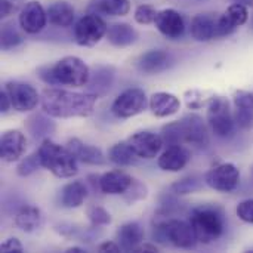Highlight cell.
I'll return each instance as SVG.
<instances>
[{"instance_id": "6da1fadb", "label": "cell", "mask_w": 253, "mask_h": 253, "mask_svg": "<svg viewBox=\"0 0 253 253\" xmlns=\"http://www.w3.org/2000/svg\"><path fill=\"white\" fill-rule=\"evenodd\" d=\"M98 96L89 92H71L58 87H47L40 95L42 110L55 119H84L95 111Z\"/></svg>"}, {"instance_id": "7a4b0ae2", "label": "cell", "mask_w": 253, "mask_h": 253, "mask_svg": "<svg viewBox=\"0 0 253 253\" xmlns=\"http://www.w3.org/2000/svg\"><path fill=\"white\" fill-rule=\"evenodd\" d=\"M37 76L49 86L84 87L90 77V68L77 56H64L52 65L39 67Z\"/></svg>"}, {"instance_id": "3957f363", "label": "cell", "mask_w": 253, "mask_h": 253, "mask_svg": "<svg viewBox=\"0 0 253 253\" xmlns=\"http://www.w3.org/2000/svg\"><path fill=\"white\" fill-rule=\"evenodd\" d=\"M153 239L160 245H172L178 249L191 251L197 246V234L190 221H182L162 211L154 215Z\"/></svg>"}, {"instance_id": "277c9868", "label": "cell", "mask_w": 253, "mask_h": 253, "mask_svg": "<svg viewBox=\"0 0 253 253\" xmlns=\"http://www.w3.org/2000/svg\"><path fill=\"white\" fill-rule=\"evenodd\" d=\"M188 221L193 225L199 242L203 245H211L219 240L227 228L222 208L211 203L193 208Z\"/></svg>"}, {"instance_id": "5b68a950", "label": "cell", "mask_w": 253, "mask_h": 253, "mask_svg": "<svg viewBox=\"0 0 253 253\" xmlns=\"http://www.w3.org/2000/svg\"><path fill=\"white\" fill-rule=\"evenodd\" d=\"M42 168L61 179L73 178L79 172L77 160L67 147L53 142L50 138H44L37 150Z\"/></svg>"}, {"instance_id": "8992f818", "label": "cell", "mask_w": 253, "mask_h": 253, "mask_svg": "<svg viewBox=\"0 0 253 253\" xmlns=\"http://www.w3.org/2000/svg\"><path fill=\"white\" fill-rule=\"evenodd\" d=\"M208 125L212 133L218 138H231L236 127L234 113L231 110L230 101L225 96L213 95L211 102L208 104Z\"/></svg>"}, {"instance_id": "52a82bcc", "label": "cell", "mask_w": 253, "mask_h": 253, "mask_svg": "<svg viewBox=\"0 0 253 253\" xmlns=\"http://www.w3.org/2000/svg\"><path fill=\"white\" fill-rule=\"evenodd\" d=\"M108 27L101 15L87 12L83 15L73 28L74 42L83 47H92L98 44L107 36Z\"/></svg>"}, {"instance_id": "ba28073f", "label": "cell", "mask_w": 253, "mask_h": 253, "mask_svg": "<svg viewBox=\"0 0 253 253\" xmlns=\"http://www.w3.org/2000/svg\"><path fill=\"white\" fill-rule=\"evenodd\" d=\"M150 107V99L139 87H130L123 90L113 102L111 113L119 119H130L144 113Z\"/></svg>"}, {"instance_id": "9c48e42d", "label": "cell", "mask_w": 253, "mask_h": 253, "mask_svg": "<svg viewBox=\"0 0 253 253\" xmlns=\"http://www.w3.org/2000/svg\"><path fill=\"white\" fill-rule=\"evenodd\" d=\"M176 126L179 130L181 144H190L196 147H208L209 145V132L205 120L199 114H187L181 120H176Z\"/></svg>"}, {"instance_id": "30bf717a", "label": "cell", "mask_w": 253, "mask_h": 253, "mask_svg": "<svg viewBox=\"0 0 253 253\" xmlns=\"http://www.w3.org/2000/svg\"><path fill=\"white\" fill-rule=\"evenodd\" d=\"M205 182L215 191L233 193L240 185V169L233 163L216 165L206 173Z\"/></svg>"}, {"instance_id": "8fae6325", "label": "cell", "mask_w": 253, "mask_h": 253, "mask_svg": "<svg viewBox=\"0 0 253 253\" xmlns=\"http://www.w3.org/2000/svg\"><path fill=\"white\" fill-rule=\"evenodd\" d=\"M4 90L7 92L12 108L18 113L33 111L40 102L39 92L28 83L22 82H7L4 84Z\"/></svg>"}, {"instance_id": "7c38bea8", "label": "cell", "mask_w": 253, "mask_h": 253, "mask_svg": "<svg viewBox=\"0 0 253 253\" xmlns=\"http://www.w3.org/2000/svg\"><path fill=\"white\" fill-rule=\"evenodd\" d=\"M19 27L27 34H39L47 24V12L40 1L31 0L25 3L18 16Z\"/></svg>"}, {"instance_id": "4fadbf2b", "label": "cell", "mask_w": 253, "mask_h": 253, "mask_svg": "<svg viewBox=\"0 0 253 253\" xmlns=\"http://www.w3.org/2000/svg\"><path fill=\"white\" fill-rule=\"evenodd\" d=\"M126 141L130 145V148L133 150V153L139 159H144V160H151V159L157 157L162 147L165 145L162 136L154 132H150V130L136 132V133L130 135Z\"/></svg>"}, {"instance_id": "5bb4252c", "label": "cell", "mask_w": 253, "mask_h": 253, "mask_svg": "<svg viewBox=\"0 0 253 253\" xmlns=\"http://www.w3.org/2000/svg\"><path fill=\"white\" fill-rule=\"evenodd\" d=\"M27 150V138L18 129H9L0 138V157L6 163L19 162Z\"/></svg>"}, {"instance_id": "9a60e30c", "label": "cell", "mask_w": 253, "mask_h": 253, "mask_svg": "<svg viewBox=\"0 0 253 253\" xmlns=\"http://www.w3.org/2000/svg\"><path fill=\"white\" fill-rule=\"evenodd\" d=\"M249 19L248 6L242 3H233L227 10L218 15V39L233 34L239 27L245 25Z\"/></svg>"}, {"instance_id": "2e32d148", "label": "cell", "mask_w": 253, "mask_h": 253, "mask_svg": "<svg viewBox=\"0 0 253 253\" xmlns=\"http://www.w3.org/2000/svg\"><path fill=\"white\" fill-rule=\"evenodd\" d=\"M173 59L169 52L163 49H150L136 59V68L142 74H160L172 65Z\"/></svg>"}, {"instance_id": "e0dca14e", "label": "cell", "mask_w": 253, "mask_h": 253, "mask_svg": "<svg viewBox=\"0 0 253 253\" xmlns=\"http://www.w3.org/2000/svg\"><path fill=\"white\" fill-rule=\"evenodd\" d=\"M154 25L168 39H179L185 31L184 16L175 9L159 10L154 19Z\"/></svg>"}, {"instance_id": "ac0fdd59", "label": "cell", "mask_w": 253, "mask_h": 253, "mask_svg": "<svg viewBox=\"0 0 253 253\" xmlns=\"http://www.w3.org/2000/svg\"><path fill=\"white\" fill-rule=\"evenodd\" d=\"M65 147L71 151V154L80 163L90 165V166H104L107 163V157L104 156L101 148L90 145V144H84L77 138L68 139Z\"/></svg>"}, {"instance_id": "d6986e66", "label": "cell", "mask_w": 253, "mask_h": 253, "mask_svg": "<svg viewBox=\"0 0 253 253\" xmlns=\"http://www.w3.org/2000/svg\"><path fill=\"white\" fill-rule=\"evenodd\" d=\"M191 37L197 42H211L218 39V15L197 13L190 25Z\"/></svg>"}, {"instance_id": "ffe728a7", "label": "cell", "mask_w": 253, "mask_h": 253, "mask_svg": "<svg viewBox=\"0 0 253 253\" xmlns=\"http://www.w3.org/2000/svg\"><path fill=\"white\" fill-rule=\"evenodd\" d=\"M236 126L243 130L253 127V93L248 90H236L233 96Z\"/></svg>"}, {"instance_id": "44dd1931", "label": "cell", "mask_w": 253, "mask_h": 253, "mask_svg": "<svg viewBox=\"0 0 253 253\" xmlns=\"http://www.w3.org/2000/svg\"><path fill=\"white\" fill-rule=\"evenodd\" d=\"M191 160V153L184 145L168 147L159 157L157 165L165 172H179Z\"/></svg>"}, {"instance_id": "7402d4cb", "label": "cell", "mask_w": 253, "mask_h": 253, "mask_svg": "<svg viewBox=\"0 0 253 253\" xmlns=\"http://www.w3.org/2000/svg\"><path fill=\"white\" fill-rule=\"evenodd\" d=\"M114 77H116V70L111 65L93 67V70H90V77L86 84L87 92L96 95L98 98L104 96L111 89L114 83Z\"/></svg>"}, {"instance_id": "603a6c76", "label": "cell", "mask_w": 253, "mask_h": 253, "mask_svg": "<svg viewBox=\"0 0 253 253\" xmlns=\"http://www.w3.org/2000/svg\"><path fill=\"white\" fill-rule=\"evenodd\" d=\"M133 178L123 170H110L99 176V190L110 196H123L132 185Z\"/></svg>"}, {"instance_id": "cb8c5ba5", "label": "cell", "mask_w": 253, "mask_h": 253, "mask_svg": "<svg viewBox=\"0 0 253 253\" xmlns=\"http://www.w3.org/2000/svg\"><path fill=\"white\" fill-rule=\"evenodd\" d=\"M144 237L145 231L139 222H126L119 227L116 233V240L125 252H133L141 243H144Z\"/></svg>"}, {"instance_id": "d4e9b609", "label": "cell", "mask_w": 253, "mask_h": 253, "mask_svg": "<svg viewBox=\"0 0 253 253\" xmlns=\"http://www.w3.org/2000/svg\"><path fill=\"white\" fill-rule=\"evenodd\" d=\"M181 101L176 95L169 92H156L150 96V110L156 117H169L179 111Z\"/></svg>"}, {"instance_id": "484cf974", "label": "cell", "mask_w": 253, "mask_h": 253, "mask_svg": "<svg viewBox=\"0 0 253 253\" xmlns=\"http://www.w3.org/2000/svg\"><path fill=\"white\" fill-rule=\"evenodd\" d=\"M87 199V187L82 181H71L59 191V203L65 209H77Z\"/></svg>"}, {"instance_id": "4316f807", "label": "cell", "mask_w": 253, "mask_h": 253, "mask_svg": "<svg viewBox=\"0 0 253 253\" xmlns=\"http://www.w3.org/2000/svg\"><path fill=\"white\" fill-rule=\"evenodd\" d=\"M46 12H47L49 24L59 27V28H67V27L73 25L74 18H76V10H74L73 4H70L68 1H64V0L50 3L47 6Z\"/></svg>"}, {"instance_id": "83f0119b", "label": "cell", "mask_w": 253, "mask_h": 253, "mask_svg": "<svg viewBox=\"0 0 253 253\" xmlns=\"http://www.w3.org/2000/svg\"><path fill=\"white\" fill-rule=\"evenodd\" d=\"M13 222H15L18 230H21L24 233H34V231L42 228L43 215H42V211L39 208L28 205V206H22L16 212Z\"/></svg>"}, {"instance_id": "f1b7e54d", "label": "cell", "mask_w": 253, "mask_h": 253, "mask_svg": "<svg viewBox=\"0 0 253 253\" xmlns=\"http://www.w3.org/2000/svg\"><path fill=\"white\" fill-rule=\"evenodd\" d=\"M87 12L105 16H125L130 12L129 0H90Z\"/></svg>"}, {"instance_id": "f546056e", "label": "cell", "mask_w": 253, "mask_h": 253, "mask_svg": "<svg viewBox=\"0 0 253 253\" xmlns=\"http://www.w3.org/2000/svg\"><path fill=\"white\" fill-rule=\"evenodd\" d=\"M136 39H138L136 30L126 22H119V24H113L111 27H108L107 40L114 47H127L133 44Z\"/></svg>"}, {"instance_id": "4dcf8cb0", "label": "cell", "mask_w": 253, "mask_h": 253, "mask_svg": "<svg viewBox=\"0 0 253 253\" xmlns=\"http://www.w3.org/2000/svg\"><path fill=\"white\" fill-rule=\"evenodd\" d=\"M50 117V116H49ZM47 117V114L43 111V113H39V114H33L27 119V130L28 133H31V136L34 139H40V138H49L50 133H53L55 130V123Z\"/></svg>"}, {"instance_id": "1f68e13d", "label": "cell", "mask_w": 253, "mask_h": 253, "mask_svg": "<svg viewBox=\"0 0 253 253\" xmlns=\"http://www.w3.org/2000/svg\"><path fill=\"white\" fill-rule=\"evenodd\" d=\"M108 160L111 163H114L116 166L120 168H126V166H132L138 163V156L133 153V150L130 148V145L127 144V141H122L117 142L114 145H111L108 148V154H107Z\"/></svg>"}, {"instance_id": "d6a6232c", "label": "cell", "mask_w": 253, "mask_h": 253, "mask_svg": "<svg viewBox=\"0 0 253 253\" xmlns=\"http://www.w3.org/2000/svg\"><path fill=\"white\" fill-rule=\"evenodd\" d=\"M22 42H24V37L13 24H10V22L3 24L1 34H0V46H1L3 50L15 49L18 46H21Z\"/></svg>"}, {"instance_id": "836d02e7", "label": "cell", "mask_w": 253, "mask_h": 253, "mask_svg": "<svg viewBox=\"0 0 253 253\" xmlns=\"http://www.w3.org/2000/svg\"><path fill=\"white\" fill-rule=\"evenodd\" d=\"M200 188H202V179L196 175H188L173 182L170 185V193L176 196H187V194L199 191Z\"/></svg>"}, {"instance_id": "e575fe53", "label": "cell", "mask_w": 253, "mask_h": 253, "mask_svg": "<svg viewBox=\"0 0 253 253\" xmlns=\"http://www.w3.org/2000/svg\"><path fill=\"white\" fill-rule=\"evenodd\" d=\"M184 98H185V104L190 110H199L202 107H208V104L211 102L213 95H211L209 92H205V90L190 89L184 93Z\"/></svg>"}, {"instance_id": "d590c367", "label": "cell", "mask_w": 253, "mask_h": 253, "mask_svg": "<svg viewBox=\"0 0 253 253\" xmlns=\"http://www.w3.org/2000/svg\"><path fill=\"white\" fill-rule=\"evenodd\" d=\"M39 168H42V163H40V157H39V153L34 151L33 154L27 156V157H22L16 166V173L22 178L25 176H30L33 175Z\"/></svg>"}, {"instance_id": "8d00e7d4", "label": "cell", "mask_w": 253, "mask_h": 253, "mask_svg": "<svg viewBox=\"0 0 253 253\" xmlns=\"http://www.w3.org/2000/svg\"><path fill=\"white\" fill-rule=\"evenodd\" d=\"M86 216L90 221L92 227H105L111 224V215L108 211H105L101 206H89L86 209Z\"/></svg>"}, {"instance_id": "74e56055", "label": "cell", "mask_w": 253, "mask_h": 253, "mask_svg": "<svg viewBox=\"0 0 253 253\" xmlns=\"http://www.w3.org/2000/svg\"><path fill=\"white\" fill-rule=\"evenodd\" d=\"M147 196H148V188H147V185L142 184L141 181L135 179V178H133V182H132V185L129 187V190L123 194L125 200H126L129 205H133L135 202L144 200V199H147Z\"/></svg>"}, {"instance_id": "f35d334b", "label": "cell", "mask_w": 253, "mask_h": 253, "mask_svg": "<svg viewBox=\"0 0 253 253\" xmlns=\"http://www.w3.org/2000/svg\"><path fill=\"white\" fill-rule=\"evenodd\" d=\"M157 12L154 6L151 4H139L136 9H135V13H133V18L138 24L141 25H148V24H153L156 16H157Z\"/></svg>"}, {"instance_id": "ab89813d", "label": "cell", "mask_w": 253, "mask_h": 253, "mask_svg": "<svg viewBox=\"0 0 253 253\" xmlns=\"http://www.w3.org/2000/svg\"><path fill=\"white\" fill-rule=\"evenodd\" d=\"M237 216L248 224H253V199H248L239 203L237 209Z\"/></svg>"}, {"instance_id": "60d3db41", "label": "cell", "mask_w": 253, "mask_h": 253, "mask_svg": "<svg viewBox=\"0 0 253 253\" xmlns=\"http://www.w3.org/2000/svg\"><path fill=\"white\" fill-rule=\"evenodd\" d=\"M0 251H1L3 253H10V252L22 253L24 252V248H22V245H21V242H19L18 239L10 237V239H6V240L1 243Z\"/></svg>"}, {"instance_id": "b9f144b4", "label": "cell", "mask_w": 253, "mask_h": 253, "mask_svg": "<svg viewBox=\"0 0 253 253\" xmlns=\"http://www.w3.org/2000/svg\"><path fill=\"white\" fill-rule=\"evenodd\" d=\"M18 10V3L13 0H0V16L6 18Z\"/></svg>"}, {"instance_id": "7bdbcfd3", "label": "cell", "mask_w": 253, "mask_h": 253, "mask_svg": "<svg viewBox=\"0 0 253 253\" xmlns=\"http://www.w3.org/2000/svg\"><path fill=\"white\" fill-rule=\"evenodd\" d=\"M12 108V102H10V98H9V95H7V92L3 89L1 92H0V111L4 114V113H7L9 110Z\"/></svg>"}, {"instance_id": "ee69618b", "label": "cell", "mask_w": 253, "mask_h": 253, "mask_svg": "<svg viewBox=\"0 0 253 253\" xmlns=\"http://www.w3.org/2000/svg\"><path fill=\"white\" fill-rule=\"evenodd\" d=\"M98 251L99 252H111V253H119L122 252V248L119 243H114V242H105L102 245L98 246Z\"/></svg>"}, {"instance_id": "f6af8a7d", "label": "cell", "mask_w": 253, "mask_h": 253, "mask_svg": "<svg viewBox=\"0 0 253 253\" xmlns=\"http://www.w3.org/2000/svg\"><path fill=\"white\" fill-rule=\"evenodd\" d=\"M135 253H157L159 252V249H157V246H154V245H151V243H141L135 251Z\"/></svg>"}, {"instance_id": "bcb514c9", "label": "cell", "mask_w": 253, "mask_h": 253, "mask_svg": "<svg viewBox=\"0 0 253 253\" xmlns=\"http://www.w3.org/2000/svg\"><path fill=\"white\" fill-rule=\"evenodd\" d=\"M86 251L84 249H82V248H77V246H74V248H68L65 253H84Z\"/></svg>"}, {"instance_id": "7dc6e473", "label": "cell", "mask_w": 253, "mask_h": 253, "mask_svg": "<svg viewBox=\"0 0 253 253\" xmlns=\"http://www.w3.org/2000/svg\"><path fill=\"white\" fill-rule=\"evenodd\" d=\"M233 3H242L245 6H252L253 0H233Z\"/></svg>"}, {"instance_id": "c3c4849f", "label": "cell", "mask_w": 253, "mask_h": 253, "mask_svg": "<svg viewBox=\"0 0 253 253\" xmlns=\"http://www.w3.org/2000/svg\"><path fill=\"white\" fill-rule=\"evenodd\" d=\"M248 252H251V253H253V249H249V251H248Z\"/></svg>"}, {"instance_id": "681fc988", "label": "cell", "mask_w": 253, "mask_h": 253, "mask_svg": "<svg viewBox=\"0 0 253 253\" xmlns=\"http://www.w3.org/2000/svg\"><path fill=\"white\" fill-rule=\"evenodd\" d=\"M251 25H252V28H253V18H252V22H251Z\"/></svg>"}, {"instance_id": "f907efd6", "label": "cell", "mask_w": 253, "mask_h": 253, "mask_svg": "<svg viewBox=\"0 0 253 253\" xmlns=\"http://www.w3.org/2000/svg\"><path fill=\"white\" fill-rule=\"evenodd\" d=\"M252 173H253V172H252Z\"/></svg>"}]
</instances>
